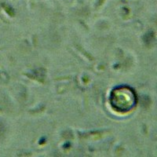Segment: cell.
Masks as SVG:
<instances>
[{
	"mask_svg": "<svg viewBox=\"0 0 157 157\" xmlns=\"http://www.w3.org/2000/svg\"><path fill=\"white\" fill-rule=\"evenodd\" d=\"M137 102L136 93L130 86H117L110 94L111 106L118 113H128L134 109Z\"/></svg>",
	"mask_w": 157,
	"mask_h": 157,
	"instance_id": "cell-1",
	"label": "cell"
}]
</instances>
